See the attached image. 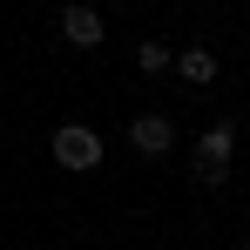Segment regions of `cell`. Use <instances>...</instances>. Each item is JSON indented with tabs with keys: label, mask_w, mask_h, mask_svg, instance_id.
I'll return each mask as SVG.
<instances>
[{
	"label": "cell",
	"mask_w": 250,
	"mask_h": 250,
	"mask_svg": "<svg viewBox=\"0 0 250 250\" xmlns=\"http://www.w3.org/2000/svg\"><path fill=\"white\" fill-rule=\"evenodd\" d=\"M61 34H68V47H102L108 41V21H102L95 0H68L61 7Z\"/></svg>",
	"instance_id": "3957f363"
},
{
	"label": "cell",
	"mask_w": 250,
	"mask_h": 250,
	"mask_svg": "<svg viewBox=\"0 0 250 250\" xmlns=\"http://www.w3.org/2000/svg\"><path fill=\"white\" fill-rule=\"evenodd\" d=\"M128 142H135L142 156H169V149H176V122H169L163 108H142V115L128 122Z\"/></svg>",
	"instance_id": "277c9868"
},
{
	"label": "cell",
	"mask_w": 250,
	"mask_h": 250,
	"mask_svg": "<svg viewBox=\"0 0 250 250\" xmlns=\"http://www.w3.org/2000/svg\"><path fill=\"white\" fill-rule=\"evenodd\" d=\"M54 163L75 169V176L102 169V135H95L88 122H61V128H54Z\"/></svg>",
	"instance_id": "7a4b0ae2"
},
{
	"label": "cell",
	"mask_w": 250,
	"mask_h": 250,
	"mask_svg": "<svg viewBox=\"0 0 250 250\" xmlns=\"http://www.w3.org/2000/svg\"><path fill=\"white\" fill-rule=\"evenodd\" d=\"M169 68H176V75H183L189 88H209L216 75H223V61H216L209 47H183V54H169Z\"/></svg>",
	"instance_id": "5b68a950"
},
{
	"label": "cell",
	"mask_w": 250,
	"mask_h": 250,
	"mask_svg": "<svg viewBox=\"0 0 250 250\" xmlns=\"http://www.w3.org/2000/svg\"><path fill=\"white\" fill-rule=\"evenodd\" d=\"M169 54H176V47H163V41H142V47H135V68H142V75H169Z\"/></svg>",
	"instance_id": "8992f818"
},
{
	"label": "cell",
	"mask_w": 250,
	"mask_h": 250,
	"mask_svg": "<svg viewBox=\"0 0 250 250\" xmlns=\"http://www.w3.org/2000/svg\"><path fill=\"white\" fill-rule=\"evenodd\" d=\"M230 156H237V115H216L196 135V183L203 189H223L230 183Z\"/></svg>",
	"instance_id": "6da1fadb"
}]
</instances>
